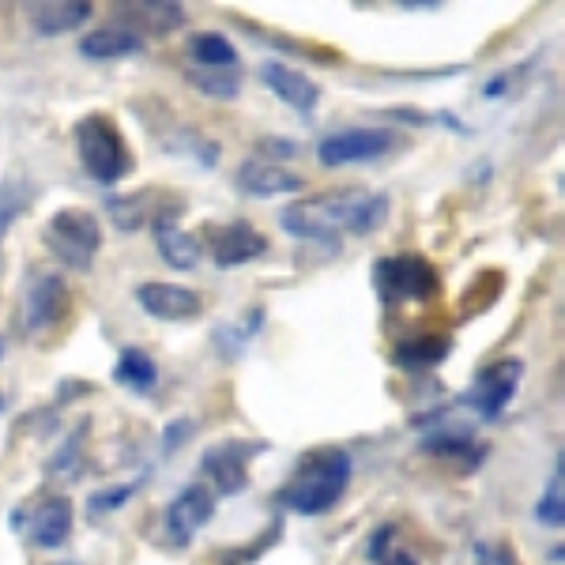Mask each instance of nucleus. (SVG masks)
Masks as SVG:
<instances>
[{
  "instance_id": "obj_1",
  "label": "nucleus",
  "mask_w": 565,
  "mask_h": 565,
  "mask_svg": "<svg viewBox=\"0 0 565 565\" xmlns=\"http://www.w3.org/2000/svg\"><path fill=\"white\" fill-rule=\"evenodd\" d=\"M388 218V196L385 193H324L306 196L282 207L279 223L290 238L302 242H335L343 231L348 234H373Z\"/></svg>"
},
{
  "instance_id": "obj_2",
  "label": "nucleus",
  "mask_w": 565,
  "mask_h": 565,
  "mask_svg": "<svg viewBox=\"0 0 565 565\" xmlns=\"http://www.w3.org/2000/svg\"><path fill=\"white\" fill-rule=\"evenodd\" d=\"M354 476L351 452L340 445H317L309 449L290 479L276 490V501L298 516H324L343 501Z\"/></svg>"
},
{
  "instance_id": "obj_3",
  "label": "nucleus",
  "mask_w": 565,
  "mask_h": 565,
  "mask_svg": "<svg viewBox=\"0 0 565 565\" xmlns=\"http://www.w3.org/2000/svg\"><path fill=\"white\" fill-rule=\"evenodd\" d=\"M72 140H76V154H79L84 174L90 181H98V185H117V181L132 170L129 143H125L121 129H117L106 114L79 117L76 129H72Z\"/></svg>"
},
{
  "instance_id": "obj_4",
  "label": "nucleus",
  "mask_w": 565,
  "mask_h": 565,
  "mask_svg": "<svg viewBox=\"0 0 565 565\" xmlns=\"http://www.w3.org/2000/svg\"><path fill=\"white\" fill-rule=\"evenodd\" d=\"M42 242L72 271H90L98 249H103V226H98V215H90L87 207H61L45 223Z\"/></svg>"
},
{
  "instance_id": "obj_5",
  "label": "nucleus",
  "mask_w": 565,
  "mask_h": 565,
  "mask_svg": "<svg viewBox=\"0 0 565 565\" xmlns=\"http://www.w3.org/2000/svg\"><path fill=\"white\" fill-rule=\"evenodd\" d=\"M373 287H377L381 302L396 306V302H430L441 290V276L426 257L418 253H396L373 264Z\"/></svg>"
},
{
  "instance_id": "obj_6",
  "label": "nucleus",
  "mask_w": 565,
  "mask_h": 565,
  "mask_svg": "<svg viewBox=\"0 0 565 565\" xmlns=\"http://www.w3.org/2000/svg\"><path fill=\"white\" fill-rule=\"evenodd\" d=\"M521 381H524L521 359H498L494 366H487L479 373L476 385H471L468 396H463V404H468L482 423H494V418L505 415V407L513 404Z\"/></svg>"
},
{
  "instance_id": "obj_7",
  "label": "nucleus",
  "mask_w": 565,
  "mask_h": 565,
  "mask_svg": "<svg viewBox=\"0 0 565 565\" xmlns=\"http://www.w3.org/2000/svg\"><path fill=\"white\" fill-rule=\"evenodd\" d=\"M396 148V132L388 129H343L332 132L317 143V162L324 170H340L351 167V162H373L385 159V154Z\"/></svg>"
},
{
  "instance_id": "obj_8",
  "label": "nucleus",
  "mask_w": 565,
  "mask_h": 565,
  "mask_svg": "<svg viewBox=\"0 0 565 565\" xmlns=\"http://www.w3.org/2000/svg\"><path fill=\"white\" fill-rule=\"evenodd\" d=\"M68 306H72V298H68L65 279L53 276V271H39L23 290L26 335H42V332H50V328H57L68 317Z\"/></svg>"
},
{
  "instance_id": "obj_9",
  "label": "nucleus",
  "mask_w": 565,
  "mask_h": 565,
  "mask_svg": "<svg viewBox=\"0 0 565 565\" xmlns=\"http://www.w3.org/2000/svg\"><path fill=\"white\" fill-rule=\"evenodd\" d=\"M23 521V532L39 551H57V546L68 543L72 535V498L65 494H45L26 509Z\"/></svg>"
},
{
  "instance_id": "obj_10",
  "label": "nucleus",
  "mask_w": 565,
  "mask_h": 565,
  "mask_svg": "<svg viewBox=\"0 0 565 565\" xmlns=\"http://www.w3.org/2000/svg\"><path fill=\"white\" fill-rule=\"evenodd\" d=\"M207 253L218 268H242V264H253L268 253V238L257 231L253 223H223L207 231Z\"/></svg>"
},
{
  "instance_id": "obj_11",
  "label": "nucleus",
  "mask_w": 565,
  "mask_h": 565,
  "mask_svg": "<svg viewBox=\"0 0 565 565\" xmlns=\"http://www.w3.org/2000/svg\"><path fill=\"white\" fill-rule=\"evenodd\" d=\"M264 452V445H249V441H218L204 452L200 468L204 476L215 479L218 494H238V490L249 487V460Z\"/></svg>"
},
{
  "instance_id": "obj_12",
  "label": "nucleus",
  "mask_w": 565,
  "mask_h": 565,
  "mask_svg": "<svg viewBox=\"0 0 565 565\" xmlns=\"http://www.w3.org/2000/svg\"><path fill=\"white\" fill-rule=\"evenodd\" d=\"M215 516V494L204 487V482H193L167 505V516H162V527H167L170 543L185 546L193 543V535Z\"/></svg>"
},
{
  "instance_id": "obj_13",
  "label": "nucleus",
  "mask_w": 565,
  "mask_h": 565,
  "mask_svg": "<svg viewBox=\"0 0 565 565\" xmlns=\"http://www.w3.org/2000/svg\"><path fill=\"white\" fill-rule=\"evenodd\" d=\"M136 302L154 321H196L204 313V298L193 287H181V282H140Z\"/></svg>"
},
{
  "instance_id": "obj_14",
  "label": "nucleus",
  "mask_w": 565,
  "mask_h": 565,
  "mask_svg": "<svg viewBox=\"0 0 565 565\" xmlns=\"http://www.w3.org/2000/svg\"><path fill=\"white\" fill-rule=\"evenodd\" d=\"M178 215H181V204H170L167 212L151 223L154 231V249H159V257L170 264L174 271H193L200 257H204V242L193 238L189 231H181L178 226Z\"/></svg>"
},
{
  "instance_id": "obj_15",
  "label": "nucleus",
  "mask_w": 565,
  "mask_h": 565,
  "mask_svg": "<svg viewBox=\"0 0 565 565\" xmlns=\"http://www.w3.org/2000/svg\"><path fill=\"white\" fill-rule=\"evenodd\" d=\"M234 185L242 189L245 196H257V200H268V196H287V193H302L306 181L287 170L282 162H271V159H245L238 167V178Z\"/></svg>"
},
{
  "instance_id": "obj_16",
  "label": "nucleus",
  "mask_w": 565,
  "mask_h": 565,
  "mask_svg": "<svg viewBox=\"0 0 565 565\" xmlns=\"http://www.w3.org/2000/svg\"><path fill=\"white\" fill-rule=\"evenodd\" d=\"M260 79L264 87L271 90V95H279L282 103L290 109H298V114H313L317 103H321V87H317L313 76H306V72L282 65V61H268V65H260Z\"/></svg>"
},
{
  "instance_id": "obj_17",
  "label": "nucleus",
  "mask_w": 565,
  "mask_h": 565,
  "mask_svg": "<svg viewBox=\"0 0 565 565\" xmlns=\"http://www.w3.org/2000/svg\"><path fill=\"white\" fill-rule=\"evenodd\" d=\"M26 12H31L34 31L45 34V39H57V34L79 31L95 15V8L87 0H50V4H31Z\"/></svg>"
},
{
  "instance_id": "obj_18",
  "label": "nucleus",
  "mask_w": 565,
  "mask_h": 565,
  "mask_svg": "<svg viewBox=\"0 0 565 565\" xmlns=\"http://www.w3.org/2000/svg\"><path fill=\"white\" fill-rule=\"evenodd\" d=\"M143 50V39L125 23H109V26H98L79 39V53L87 61H121V57H136Z\"/></svg>"
},
{
  "instance_id": "obj_19",
  "label": "nucleus",
  "mask_w": 565,
  "mask_h": 565,
  "mask_svg": "<svg viewBox=\"0 0 565 565\" xmlns=\"http://www.w3.org/2000/svg\"><path fill=\"white\" fill-rule=\"evenodd\" d=\"M452 340L449 335H415V340L396 343V366H404L407 373H426L434 366H441L449 359Z\"/></svg>"
},
{
  "instance_id": "obj_20",
  "label": "nucleus",
  "mask_w": 565,
  "mask_h": 565,
  "mask_svg": "<svg viewBox=\"0 0 565 565\" xmlns=\"http://www.w3.org/2000/svg\"><path fill=\"white\" fill-rule=\"evenodd\" d=\"M132 20V31L140 34H170V31H178V26H185V8L181 4H167V0H159V4H132V8H125V23Z\"/></svg>"
},
{
  "instance_id": "obj_21",
  "label": "nucleus",
  "mask_w": 565,
  "mask_h": 565,
  "mask_svg": "<svg viewBox=\"0 0 565 565\" xmlns=\"http://www.w3.org/2000/svg\"><path fill=\"white\" fill-rule=\"evenodd\" d=\"M189 57L196 68H238V50L218 31H196L189 39Z\"/></svg>"
},
{
  "instance_id": "obj_22",
  "label": "nucleus",
  "mask_w": 565,
  "mask_h": 565,
  "mask_svg": "<svg viewBox=\"0 0 565 565\" xmlns=\"http://www.w3.org/2000/svg\"><path fill=\"white\" fill-rule=\"evenodd\" d=\"M423 449L426 452H434V457H441V460H463V468L468 471H476L482 457H487V445H479L471 434H430L423 441Z\"/></svg>"
},
{
  "instance_id": "obj_23",
  "label": "nucleus",
  "mask_w": 565,
  "mask_h": 565,
  "mask_svg": "<svg viewBox=\"0 0 565 565\" xmlns=\"http://www.w3.org/2000/svg\"><path fill=\"white\" fill-rule=\"evenodd\" d=\"M154 196L159 193H132V196H109L106 200V212H109V218H114L121 231H140L143 223H154L167 207H159L154 212Z\"/></svg>"
},
{
  "instance_id": "obj_24",
  "label": "nucleus",
  "mask_w": 565,
  "mask_h": 565,
  "mask_svg": "<svg viewBox=\"0 0 565 565\" xmlns=\"http://www.w3.org/2000/svg\"><path fill=\"white\" fill-rule=\"evenodd\" d=\"M114 381L132 392H148L159 381V366H154V359L143 348H125L114 366Z\"/></svg>"
},
{
  "instance_id": "obj_25",
  "label": "nucleus",
  "mask_w": 565,
  "mask_h": 565,
  "mask_svg": "<svg viewBox=\"0 0 565 565\" xmlns=\"http://www.w3.org/2000/svg\"><path fill=\"white\" fill-rule=\"evenodd\" d=\"M34 196V185L26 178H4L0 181V245H4L8 231L15 226V218L26 212V204H31Z\"/></svg>"
},
{
  "instance_id": "obj_26",
  "label": "nucleus",
  "mask_w": 565,
  "mask_h": 565,
  "mask_svg": "<svg viewBox=\"0 0 565 565\" xmlns=\"http://www.w3.org/2000/svg\"><path fill=\"white\" fill-rule=\"evenodd\" d=\"M185 79L200 90V95L218 98V103H231V98H238V95H242V76H238V68H193Z\"/></svg>"
},
{
  "instance_id": "obj_27",
  "label": "nucleus",
  "mask_w": 565,
  "mask_h": 565,
  "mask_svg": "<svg viewBox=\"0 0 565 565\" xmlns=\"http://www.w3.org/2000/svg\"><path fill=\"white\" fill-rule=\"evenodd\" d=\"M562 479H565V471H562V452H558V460H554V476H551V482H546V494H543L540 505H535V516H540V524H546V527H562L565 524Z\"/></svg>"
},
{
  "instance_id": "obj_28",
  "label": "nucleus",
  "mask_w": 565,
  "mask_h": 565,
  "mask_svg": "<svg viewBox=\"0 0 565 565\" xmlns=\"http://www.w3.org/2000/svg\"><path fill=\"white\" fill-rule=\"evenodd\" d=\"M136 490H140V479H132V482H121V487H109L103 490V494H95L90 498V505H87V513L90 516H103V513H114V509H121L125 501H129Z\"/></svg>"
},
{
  "instance_id": "obj_29",
  "label": "nucleus",
  "mask_w": 565,
  "mask_h": 565,
  "mask_svg": "<svg viewBox=\"0 0 565 565\" xmlns=\"http://www.w3.org/2000/svg\"><path fill=\"white\" fill-rule=\"evenodd\" d=\"M476 554H479V565H513V558H509L501 546H487V543H479L476 546Z\"/></svg>"
},
{
  "instance_id": "obj_30",
  "label": "nucleus",
  "mask_w": 565,
  "mask_h": 565,
  "mask_svg": "<svg viewBox=\"0 0 565 565\" xmlns=\"http://www.w3.org/2000/svg\"><path fill=\"white\" fill-rule=\"evenodd\" d=\"M377 565H418L412 554H404V551H392V554H385V558H381Z\"/></svg>"
},
{
  "instance_id": "obj_31",
  "label": "nucleus",
  "mask_w": 565,
  "mask_h": 565,
  "mask_svg": "<svg viewBox=\"0 0 565 565\" xmlns=\"http://www.w3.org/2000/svg\"><path fill=\"white\" fill-rule=\"evenodd\" d=\"M0 359H4V340H0Z\"/></svg>"
},
{
  "instance_id": "obj_32",
  "label": "nucleus",
  "mask_w": 565,
  "mask_h": 565,
  "mask_svg": "<svg viewBox=\"0 0 565 565\" xmlns=\"http://www.w3.org/2000/svg\"><path fill=\"white\" fill-rule=\"evenodd\" d=\"M0 407H4V396H0Z\"/></svg>"
}]
</instances>
